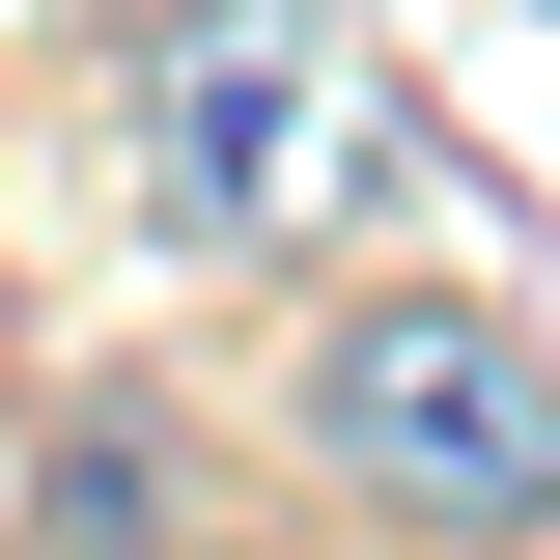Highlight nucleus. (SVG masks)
<instances>
[{"label": "nucleus", "mask_w": 560, "mask_h": 560, "mask_svg": "<svg viewBox=\"0 0 560 560\" xmlns=\"http://www.w3.org/2000/svg\"><path fill=\"white\" fill-rule=\"evenodd\" d=\"M337 168H364V84L308 0H168L140 28V224L168 253H280Z\"/></svg>", "instance_id": "2"}, {"label": "nucleus", "mask_w": 560, "mask_h": 560, "mask_svg": "<svg viewBox=\"0 0 560 560\" xmlns=\"http://www.w3.org/2000/svg\"><path fill=\"white\" fill-rule=\"evenodd\" d=\"M308 477L420 560H533L560 533V364L504 337L477 280H364L337 337H308Z\"/></svg>", "instance_id": "1"}]
</instances>
